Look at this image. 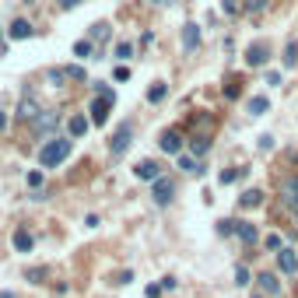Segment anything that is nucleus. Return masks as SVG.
Returning a JSON list of instances; mask_svg holds the SVG:
<instances>
[{"label":"nucleus","mask_w":298,"mask_h":298,"mask_svg":"<svg viewBox=\"0 0 298 298\" xmlns=\"http://www.w3.org/2000/svg\"><path fill=\"white\" fill-rule=\"evenodd\" d=\"M176 158H179V169H182V172H189V176H200V172H204V165H200L193 154H176Z\"/></svg>","instance_id":"2eb2a0df"},{"label":"nucleus","mask_w":298,"mask_h":298,"mask_svg":"<svg viewBox=\"0 0 298 298\" xmlns=\"http://www.w3.org/2000/svg\"><path fill=\"white\" fill-rule=\"evenodd\" d=\"M253 298H263V295H260V291H256V295H253Z\"/></svg>","instance_id":"de8ad7c7"},{"label":"nucleus","mask_w":298,"mask_h":298,"mask_svg":"<svg viewBox=\"0 0 298 298\" xmlns=\"http://www.w3.org/2000/svg\"><path fill=\"white\" fill-rule=\"evenodd\" d=\"M25 182H29V189H42V182H46V176H42L39 169H32L29 176H25Z\"/></svg>","instance_id":"cd10ccee"},{"label":"nucleus","mask_w":298,"mask_h":298,"mask_svg":"<svg viewBox=\"0 0 298 298\" xmlns=\"http://www.w3.org/2000/svg\"><path fill=\"white\" fill-rule=\"evenodd\" d=\"M235 284H238V288H246V284H249V267H238L235 270Z\"/></svg>","instance_id":"72a5a7b5"},{"label":"nucleus","mask_w":298,"mask_h":298,"mask_svg":"<svg viewBox=\"0 0 298 298\" xmlns=\"http://www.w3.org/2000/svg\"><path fill=\"white\" fill-rule=\"evenodd\" d=\"M130 57H133V42H126V39H123V42H116V60H123V63H126Z\"/></svg>","instance_id":"a878e982"},{"label":"nucleus","mask_w":298,"mask_h":298,"mask_svg":"<svg viewBox=\"0 0 298 298\" xmlns=\"http://www.w3.org/2000/svg\"><path fill=\"white\" fill-rule=\"evenodd\" d=\"M67 130H70V137H85V130H88V119L74 113V116L67 119Z\"/></svg>","instance_id":"4be33fe9"},{"label":"nucleus","mask_w":298,"mask_h":298,"mask_svg":"<svg viewBox=\"0 0 298 298\" xmlns=\"http://www.w3.org/2000/svg\"><path fill=\"white\" fill-rule=\"evenodd\" d=\"M7 35H11L14 42H21V39H32V35H35V29H32L29 18H14V21H11V29H7Z\"/></svg>","instance_id":"423d86ee"},{"label":"nucleus","mask_w":298,"mask_h":298,"mask_svg":"<svg viewBox=\"0 0 298 298\" xmlns=\"http://www.w3.org/2000/svg\"><path fill=\"white\" fill-rule=\"evenodd\" d=\"M32 246H35V238H32V232H25V228H18V232H14V249H18V253H32Z\"/></svg>","instance_id":"6ab92c4d"},{"label":"nucleus","mask_w":298,"mask_h":298,"mask_svg":"<svg viewBox=\"0 0 298 298\" xmlns=\"http://www.w3.org/2000/svg\"><path fill=\"white\" fill-rule=\"evenodd\" d=\"M197 46H200V25L186 21V25H182V49H186V53H193Z\"/></svg>","instance_id":"6e6552de"},{"label":"nucleus","mask_w":298,"mask_h":298,"mask_svg":"<svg viewBox=\"0 0 298 298\" xmlns=\"http://www.w3.org/2000/svg\"><path fill=\"white\" fill-rule=\"evenodd\" d=\"M238 221H232V218H225V221H218V235H232L235 232Z\"/></svg>","instance_id":"7c9ffc66"},{"label":"nucleus","mask_w":298,"mask_h":298,"mask_svg":"<svg viewBox=\"0 0 298 298\" xmlns=\"http://www.w3.org/2000/svg\"><path fill=\"white\" fill-rule=\"evenodd\" d=\"M130 281H133V270H123V274L116 277V284H130Z\"/></svg>","instance_id":"a19ab883"},{"label":"nucleus","mask_w":298,"mask_h":298,"mask_svg":"<svg viewBox=\"0 0 298 298\" xmlns=\"http://www.w3.org/2000/svg\"><path fill=\"white\" fill-rule=\"evenodd\" d=\"M25 277H29L32 284H42V270H39V267H32V270H25Z\"/></svg>","instance_id":"4c0bfd02"},{"label":"nucleus","mask_w":298,"mask_h":298,"mask_svg":"<svg viewBox=\"0 0 298 298\" xmlns=\"http://www.w3.org/2000/svg\"><path fill=\"white\" fill-rule=\"evenodd\" d=\"M221 11H225V14H235L238 4H235V0H225V4H221Z\"/></svg>","instance_id":"ea45409f"},{"label":"nucleus","mask_w":298,"mask_h":298,"mask_svg":"<svg viewBox=\"0 0 298 298\" xmlns=\"http://www.w3.org/2000/svg\"><path fill=\"white\" fill-rule=\"evenodd\" d=\"M95 88H98V95H102V98H109V102H116V91L109 88V85H95Z\"/></svg>","instance_id":"e433bc0d"},{"label":"nucleus","mask_w":298,"mask_h":298,"mask_svg":"<svg viewBox=\"0 0 298 298\" xmlns=\"http://www.w3.org/2000/svg\"><path fill=\"white\" fill-rule=\"evenodd\" d=\"M281 197H284L291 207H298V176H288L281 182Z\"/></svg>","instance_id":"f8f14e48"},{"label":"nucleus","mask_w":298,"mask_h":298,"mask_svg":"<svg viewBox=\"0 0 298 298\" xmlns=\"http://www.w3.org/2000/svg\"><path fill=\"white\" fill-rule=\"evenodd\" d=\"M7 130V113H0V133Z\"/></svg>","instance_id":"c03bdc74"},{"label":"nucleus","mask_w":298,"mask_h":298,"mask_svg":"<svg viewBox=\"0 0 298 298\" xmlns=\"http://www.w3.org/2000/svg\"><path fill=\"white\" fill-rule=\"evenodd\" d=\"M70 148H74V141L70 137H49L42 151H39V165L42 169H57L63 158H70Z\"/></svg>","instance_id":"f257e3e1"},{"label":"nucleus","mask_w":298,"mask_h":298,"mask_svg":"<svg viewBox=\"0 0 298 298\" xmlns=\"http://www.w3.org/2000/svg\"><path fill=\"white\" fill-rule=\"evenodd\" d=\"M57 123H60V113H46V116L35 119V130H39V133H53Z\"/></svg>","instance_id":"f3484780"},{"label":"nucleus","mask_w":298,"mask_h":298,"mask_svg":"<svg viewBox=\"0 0 298 298\" xmlns=\"http://www.w3.org/2000/svg\"><path fill=\"white\" fill-rule=\"evenodd\" d=\"M39 113H42V109H39V102H35L32 95H25V98H21V105H18V116H21V119H39Z\"/></svg>","instance_id":"4468645a"},{"label":"nucleus","mask_w":298,"mask_h":298,"mask_svg":"<svg viewBox=\"0 0 298 298\" xmlns=\"http://www.w3.org/2000/svg\"><path fill=\"white\" fill-rule=\"evenodd\" d=\"M235 235L242 238V242H246V246H253V242H256V238H260V228H256V225H253V221H238V225H235Z\"/></svg>","instance_id":"9d476101"},{"label":"nucleus","mask_w":298,"mask_h":298,"mask_svg":"<svg viewBox=\"0 0 298 298\" xmlns=\"http://www.w3.org/2000/svg\"><path fill=\"white\" fill-rule=\"evenodd\" d=\"M277 263H281V270L291 277V274H298V256H295V249H281L277 253Z\"/></svg>","instance_id":"9b49d317"},{"label":"nucleus","mask_w":298,"mask_h":298,"mask_svg":"<svg viewBox=\"0 0 298 298\" xmlns=\"http://www.w3.org/2000/svg\"><path fill=\"white\" fill-rule=\"evenodd\" d=\"M256 281H260V288H263L267 295H281V281H277L274 274H267V270H263V274H260Z\"/></svg>","instance_id":"aec40b11"},{"label":"nucleus","mask_w":298,"mask_h":298,"mask_svg":"<svg viewBox=\"0 0 298 298\" xmlns=\"http://www.w3.org/2000/svg\"><path fill=\"white\" fill-rule=\"evenodd\" d=\"M238 91H242V81H235V77H232V81L225 85V98H238Z\"/></svg>","instance_id":"2f4dec72"},{"label":"nucleus","mask_w":298,"mask_h":298,"mask_svg":"<svg viewBox=\"0 0 298 298\" xmlns=\"http://www.w3.org/2000/svg\"><path fill=\"white\" fill-rule=\"evenodd\" d=\"M295 165H298V154H295Z\"/></svg>","instance_id":"09e8293b"},{"label":"nucleus","mask_w":298,"mask_h":298,"mask_svg":"<svg viewBox=\"0 0 298 298\" xmlns=\"http://www.w3.org/2000/svg\"><path fill=\"white\" fill-rule=\"evenodd\" d=\"M0 298H14V295H11V291H0Z\"/></svg>","instance_id":"a18cd8bd"},{"label":"nucleus","mask_w":298,"mask_h":298,"mask_svg":"<svg viewBox=\"0 0 298 298\" xmlns=\"http://www.w3.org/2000/svg\"><path fill=\"white\" fill-rule=\"evenodd\" d=\"M246 172H249V169H225V172H221V186H232L235 179H246Z\"/></svg>","instance_id":"b1692460"},{"label":"nucleus","mask_w":298,"mask_h":298,"mask_svg":"<svg viewBox=\"0 0 298 298\" xmlns=\"http://www.w3.org/2000/svg\"><path fill=\"white\" fill-rule=\"evenodd\" d=\"M46 81H49L53 88H63V81H67V70H60V67H53V70H46Z\"/></svg>","instance_id":"393cba45"},{"label":"nucleus","mask_w":298,"mask_h":298,"mask_svg":"<svg viewBox=\"0 0 298 298\" xmlns=\"http://www.w3.org/2000/svg\"><path fill=\"white\" fill-rule=\"evenodd\" d=\"M161 295V284H148V298H158Z\"/></svg>","instance_id":"79ce46f5"},{"label":"nucleus","mask_w":298,"mask_h":298,"mask_svg":"<svg viewBox=\"0 0 298 298\" xmlns=\"http://www.w3.org/2000/svg\"><path fill=\"white\" fill-rule=\"evenodd\" d=\"M207 151H210V141H207V137H204V133H197V137H189V154H193V158H204Z\"/></svg>","instance_id":"a211bd4d"},{"label":"nucleus","mask_w":298,"mask_h":298,"mask_svg":"<svg viewBox=\"0 0 298 298\" xmlns=\"http://www.w3.org/2000/svg\"><path fill=\"white\" fill-rule=\"evenodd\" d=\"M260 204H263V189H246V193H242V197H238V207H260Z\"/></svg>","instance_id":"dca6fc26"},{"label":"nucleus","mask_w":298,"mask_h":298,"mask_svg":"<svg viewBox=\"0 0 298 298\" xmlns=\"http://www.w3.org/2000/svg\"><path fill=\"white\" fill-rule=\"evenodd\" d=\"M165 95H169V85H165V81H154V85L148 88V102L158 105V102H165Z\"/></svg>","instance_id":"412c9836"},{"label":"nucleus","mask_w":298,"mask_h":298,"mask_svg":"<svg viewBox=\"0 0 298 298\" xmlns=\"http://www.w3.org/2000/svg\"><path fill=\"white\" fill-rule=\"evenodd\" d=\"M151 200H154L158 207H169V204L176 200V182H172L169 176L154 179V182H151Z\"/></svg>","instance_id":"f03ea898"},{"label":"nucleus","mask_w":298,"mask_h":298,"mask_svg":"<svg viewBox=\"0 0 298 298\" xmlns=\"http://www.w3.org/2000/svg\"><path fill=\"white\" fill-rule=\"evenodd\" d=\"M77 4H81V0H60V7H63V11H74Z\"/></svg>","instance_id":"37998d69"},{"label":"nucleus","mask_w":298,"mask_h":298,"mask_svg":"<svg viewBox=\"0 0 298 298\" xmlns=\"http://www.w3.org/2000/svg\"><path fill=\"white\" fill-rule=\"evenodd\" d=\"M113 77H116V81H130V67H126V63H123V67H116V70H113Z\"/></svg>","instance_id":"c9c22d12"},{"label":"nucleus","mask_w":298,"mask_h":298,"mask_svg":"<svg viewBox=\"0 0 298 298\" xmlns=\"http://www.w3.org/2000/svg\"><path fill=\"white\" fill-rule=\"evenodd\" d=\"M267 60H270V42H263V39H256V42L246 49V63H249V67H263Z\"/></svg>","instance_id":"7ed1b4c3"},{"label":"nucleus","mask_w":298,"mask_h":298,"mask_svg":"<svg viewBox=\"0 0 298 298\" xmlns=\"http://www.w3.org/2000/svg\"><path fill=\"white\" fill-rule=\"evenodd\" d=\"M158 144H161L165 154H182V133H179V130H165Z\"/></svg>","instance_id":"0eeeda50"},{"label":"nucleus","mask_w":298,"mask_h":298,"mask_svg":"<svg viewBox=\"0 0 298 298\" xmlns=\"http://www.w3.org/2000/svg\"><path fill=\"white\" fill-rule=\"evenodd\" d=\"M267 249H274V253H281L284 246H281V238H277V235H267Z\"/></svg>","instance_id":"58836bf2"},{"label":"nucleus","mask_w":298,"mask_h":298,"mask_svg":"<svg viewBox=\"0 0 298 298\" xmlns=\"http://www.w3.org/2000/svg\"><path fill=\"white\" fill-rule=\"evenodd\" d=\"M151 4H169V0H151Z\"/></svg>","instance_id":"49530a36"},{"label":"nucleus","mask_w":298,"mask_h":298,"mask_svg":"<svg viewBox=\"0 0 298 298\" xmlns=\"http://www.w3.org/2000/svg\"><path fill=\"white\" fill-rule=\"evenodd\" d=\"M263 7H267V0H246V11H249V14H260Z\"/></svg>","instance_id":"f704fd0d"},{"label":"nucleus","mask_w":298,"mask_h":298,"mask_svg":"<svg viewBox=\"0 0 298 298\" xmlns=\"http://www.w3.org/2000/svg\"><path fill=\"white\" fill-rule=\"evenodd\" d=\"M130 144H133V126H130V123H123L116 133H113V141H109V151H113V154H123Z\"/></svg>","instance_id":"20e7f679"},{"label":"nucleus","mask_w":298,"mask_h":298,"mask_svg":"<svg viewBox=\"0 0 298 298\" xmlns=\"http://www.w3.org/2000/svg\"><path fill=\"white\" fill-rule=\"evenodd\" d=\"M91 53H95V46H91L88 39H81V42H77V46H74V57H85V60H88Z\"/></svg>","instance_id":"c756f323"},{"label":"nucleus","mask_w":298,"mask_h":298,"mask_svg":"<svg viewBox=\"0 0 298 298\" xmlns=\"http://www.w3.org/2000/svg\"><path fill=\"white\" fill-rule=\"evenodd\" d=\"M298 63V42H288L284 46V67H295Z\"/></svg>","instance_id":"bb28decb"},{"label":"nucleus","mask_w":298,"mask_h":298,"mask_svg":"<svg viewBox=\"0 0 298 298\" xmlns=\"http://www.w3.org/2000/svg\"><path fill=\"white\" fill-rule=\"evenodd\" d=\"M137 179H148V182H154V179H161V165L158 161H151V158H144V161H137Z\"/></svg>","instance_id":"1a4fd4ad"},{"label":"nucleus","mask_w":298,"mask_h":298,"mask_svg":"<svg viewBox=\"0 0 298 298\" xmlns=\"http://www.w3.org/2000/svg\"><path fill=\"white\" fill-rule=\"evenodd\" d=\"M256 148L263 151V154H267V151H274L277 148V141H274V137H270V133H263V137H260V144H256Z\"/></svg>","instance_id":"473e14b6"},{"label":"nucleus","mask_w":298,"mask_h":298,"mask_svg":"<svg viewBox=\"0 0 298 298\" xmlns=\"http://www.w3.org/2000/svg\"><path fill=\"white\" fill-rule=\"evenodd\" d=\"M246 113H249V116H263V113H270V98L267 95H253L249 105H246Z\"/></svg>","instance_id":"ddd939ff"},{"label":"nucleus","mask_w":298,"mask_h":298,"mask_svg":"<svg viewBox=\"0 0 298 298\" xmlns=\"http://www.w3.org/2000/svg\"><path fill=\"white\" fill-rule=\"evenodd\" d=\"M109 35H113V25H109V21H98V25H91V39H95L98 46H102Z\"/></svg>","instance_id":"5701e85b"},{"label":"nucleus","mask_w":298,"mask_h":298,"mask_svg":"<svg viewBox=\"0 0 298 298\" xmlns=\"http://www.w3.org/2000/svg\"><path fill=\"white\" fill-rule=\"evenodd\" d=\"M63 70H67V81H88L85 67H77V63H74V67H63Z\"/></svg>","instance_id":"c85d7f7f"},{"label":"nucleus","mask_w":298,"mask_h":298,"mask_svg":"<svg viewBox=\"0 0 298 298\" xmlns=\"http://www.w3.org/2000/svg\"><path fill=\"white\" fill-rule=\"evenodd\" d=\"M109 109H113V102H109V98H102V95H95V102L88 105L91 123H95V126H105V123H109Z\"/></svg>","instance_id":"39448f33"}]
</instances>
